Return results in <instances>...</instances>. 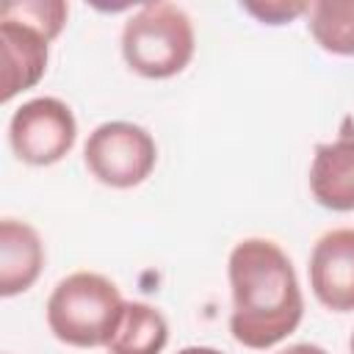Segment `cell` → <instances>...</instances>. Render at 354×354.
Instances as JSON below:
<instances>
[{"label":"cell","mask_w":354,"mask_h":354,"mask_svg":"<svg viewBox=\"0 0 354 354\" xmlns=\"http://www.w3.org/2000/svg\"><path fill=\"white\" fill-rule=\"evenodd\" d=\"M230 332L235 343L266 351L293 335L304 318V296L285 249L268 238H243L227 257Z\"/></svg>","instance_id":"obj_1"},{"label":"cell","mask_w":354,"mask_h":354,"mask_svg":"<svg viewBox=\"0 0 354 354\" xmlns=\"http://www.w3.org/2000/svg\"><path fill=\"white\" fill-rule=\"evenodd\" d=\"M124 304L127 299H122L116 282L97 271H75L53 288L44 318L55 340L72 348H105Z\"/></svg>","instance_id":"obj_2"},{"label":"cell","mask_w":354,"mask_h":354,"mask_svg":"<svg viewBox=\"0 0 354 354\" xmlns=\"http://www.w3.org/2000/svg\"><path fill=\"white\" fill-rule=\"evenodd\" d=\"M194 53V22L177 3H144L122 28V58L141 77H174L191 64Z\"/></svg>","instance_id":"obj_3"},{"label":"cell","mask_w":354,"mask_h":354,"mask_svg":"<svg viewBox=\"0 0 354 354\" xmlns=\"http://www.w3.org/2000/svg\"><path fill=\"white\" fill-rule=\"evenodd\" d=\"M83 160L97 183L124 191L141 185L152 174L158 163V144L147 127L113 119L97 124L88 133L83 144Z\"/></svg>","instance_id":"obj_4"},{"label":"cell","mask_w":354,"mask_h":354,"mask_svg":"<svg viewBox=\"0 0 354 354\" xmlns=\"http://www.w3.org/2000/svg\"><path fill=\"white\" fill-rule=\"evenodd\" d=\"M77 141V119L58 97H33L22 102L8 122V144L28 166H53L64 160Z\"/></svg>","instance_id":"obj_5"},{"label":"cell","mask_w":354,"mask_h":354,"mask_svg":"<svg viewBox=\"0 0 354 354\" xmlns=\"http://www.w3.org/2000/svg\"><path fill=\"white\" fill-rule=\"evenodd\" d=\"M313 296L332 313H354V227L324 232L310 252Z\"/></svg>","instance_id":"obj_6"},{"label":"cell","mask_w":354,"mask_h":354,"mask_svg":"<svg viewBox=\"0 0 354 354\" xmlns=\"http://www.w3.org/2000/svg\"><path fill=\"white\" fill-rule=\"evenodd\" d=\"M310 194L332 213L354 210V119L346 116L335 141H324L313 152Z\"/></svg>","instance_id":"obj_7"},{"label":"cell","mask_w":354,"mask_h":354,"mask_svg":"<svg viewBox=\"0 0 354 354\" xmlns=\"http://www.w3.org/2000/svg\"><path fill=\"white\" fill-rule=\"evenodd\" d=\"M0 47H3V102H11L17 94L33 88L50 58V39L14 17H0Z\"/></svg>","instance_id":"obj_8"},{"label":"cell","mask_w":354,"mask_h":354,"mask_svg":"<svg viewBox=\"0 0 354 354\" xmlns=\"http://www.w3.org/2000/svg\"><path fill=\"white\" fill-rule=\"evenodd\" d=\"M47 252L36 227L19 218L0 221V296L11 299L36 285Z\"/></svg>","instance_id":"obj_9"},{"label":"cell","mask_w":354,"mask_h":354,"mask_svg":"<svg viewBox=\"0 0 354 354\" xmlns=\"http://www.w3.org/2000/svg\"><path fill=\"white\" fill-rule=\"evenodd\" d=\"M169 343L166 315L147 301H127L122 321L105 346L108 354H160Z\"/></svg>","instance_id":"obj_10"},{"label":"cell","mask_w":354,"mask_h":354,"mask_svg":"<svg viewBox=\"0 0 354 354\" xmlns=\"http://www.w3.org/2000/svg\"><path fill=\"white\" fill-rule=\"evenodd\" d=\"M307 30L332 55H354V0H315L307 11Z\"/></svg>","instance_id":"obj_11"},{"label":"cell","mask_w":354,"mask_h":354,"mask_svg":"<svg viewBox=\"0 0 354 354\" xmlns=\"http://www.w3.org/2000/svg\"><path fill=\"white\" fill-rule=\"evenodd\" d=\"M0 17H14L22 19L33 28H39L50 41L61 36L66 17H69V6L61 0H22V3H6L0 8Z\"/></svg>","instance_id":"obj_12"},{"label":"cell","mask_w":354,"mask_h":354,"mask_svg":"<svg viewBox=\"0 0 354 354\" xmlns=\"http://www.w3.org/2000/svg\"><path fill=\"white\" fill-rule=\"evenodd\" d=\"M246 14H252L263 25H288L296 17L310 11V3H296V0H266V3H241Z\"/></svg>","instance_id":"obj_13"},{"label":"cell","mask_w":354,"mask_h":354,"mask_svg":"<svg viewBox=\"0 0 354 354\" xmlns=\"http://www.w3.org/2000/svg\"><path fill=\"white\" fill-rule=\"evenodd\" d=\"M277 354H329V351L315 346V343H293V346H288V348H282Z\"/></svg>","instance_id":"obj_14"},{"label":"cell","mask_w":354,"mask_h":354,"mask_svg":"<svg viewBox=\"0 0 354 354\" xmlns=\"http://www.w3.org/2000/svg\"><path fill=\"white\" fill-rule=\"evenodd\" d=\"M177 354H221V351L213 348V346H185V348H180Z\"/></svg>","instance_id":"obj_15"},{"label":"cell","mask_w":354,"mask_h":354,"mask_svg":"<svg viewBox=\"0 0 354 354\" xmlns=\"http://www.w3.org/2000/svg\"><path fill=\"white\" fill-rule=\"evenodd\" d=\"M348 351L354 354V332H351V337H348Z\"/></svg>","instance_id":"obj_16"}]
</instances>
